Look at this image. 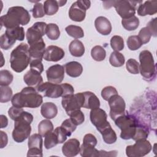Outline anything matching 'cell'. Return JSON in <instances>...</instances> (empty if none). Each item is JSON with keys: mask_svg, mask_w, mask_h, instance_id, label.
<instances>
[{"mask_svg": "<svg viewBox=\"0 0 157 157\" xmlns=\"http://www.w3.org/2000/svg\"><path fill=\"white\" fill-rule=\"evenodd\" d=\"M58 144H59L58 137L54 132L52 131L45 135L44 146L46 149H50Z\"/></svg>", "mask_w": 157, "mask_h": 157, "instance_id": "cell-37", "label": "cell"}, {"mask_svg": "<svg viewBox=\"0 0 157 157\" xmlns=\"http://www.w3.org/2000/svg\"><path fill=\"white\" fill-rule=\"evenodd\" d=\"M1 128H6L8 124V120L4 115H1Z\"/></svg>", "mask_w": 157, "mask_h": 157, "instance_id": "cell-58", "label": "cell"}, {"mask_svg": "<svg viewBox=\"0 0 157 157\" xmlns=\"http://www.w3.org/2000/svg\"><path fill=\"white\" fill-rule=\"evenodd\" d=\"M125 62L124 55L119 52L114 51L111 53L109 57V63L113 67H121Z\"/></svg>", "mask_w": 157, "mask_h": 157, "instance_id": "cell-30", "label": "cell"}, {"mask_svg": "<svg viewBox=\"0 0 157 157\" xmlns=\"http://www.w3.org/2000/svg\"><path fill=\"white\" fill-rule=\"evenodd\" d=\"M139 2L127 0L112 1V7L115 8L117 12L122 19H126L135 15L136 5Z\"/></svg>", "mask_w": 157, "mask_h": 157, "instance_id": "cell-7", "label": "cell"}, {"mask_svg": "<svg viewBox=\"0 0 157 157\" xmlns=\"http://www.w3.org/2000/svg\"><path fill=\"white\" fill-rule=\"evenodd\" d=\"M121 24L123 28L127 31H134L138 28L139 20L136 16L134 15L129 18L122 19Z\"/></svg>", "mask_w": 157, "mask_h": 157, "instance_id": "cell-33", "label": "cell"}, {"mask_svg": "<svg viewBox=\"0 0 157 157\" xmlns=\"http://www.w3.org/2000/svg\"><path fill=\"white\" fill-rule=\"evenodd\" d=\"M118 94L116 88L112 86H107L104 87L101 91V96L105 101H108L112 96Z\"/></svg>", "mask_w": 157, "mask_h": 157, "instance_id": "cell-46", "label": "cell"}, {"mask_svg": "<svg viewBox=\"0 0 157 157\" xmlns=\"http://www.w3.org/2000/svg\"><path fill=\"white\" fill-rule=\"evenodd\" d=\"M23 80L28 86L34 88H37L43 82V78L40 74L31 69L24 75Z\"/></svg>", "mask_w": 157, "mask_h": 157, "instance_id": "cell-21", "label": "cell"}, {"mask_svg": "<svg viewBox=\"0 0 157 157\" xmlns=\"http://www.w3.org/2000/svg\"><path fill=\"white\" fill-rule=\"evenodd\" d=\"M69 50L70 53L75 57L82 56L85 52L84 45L78 39H75L70 43Z\"/></svg>", "mask_w": 157, "mask_h": 157, "instance_id": "cell-27", "label": "cell"}, {"mask_svg": "<svg viewBox=\"0 0 157 157\" xmlns=\"http://www.w3.org/2000/svg\"><path fill=\"white\" fill-rule=\"evenodd\" d=\"M13 76L8 70H1L0 71V85L8 86L13 81Z\"/></svg>", "mask_w": 157, "mask_h": 157, "instance_id": "cell-40", "label": "cell"}, {"mask_svg": "<svg viewBox=\"0 0 157 157\" xmlns=\"http://www.w3.org/2000/svg\"><path fill=\"white\" fill-rule=\"evenodd\" d=\"M5 34L12 40L16 42V40L22 41L25 39V31L22 26H18L11 29H6Z\"/></svg>", "mask_w": 157, "mask_h": 157, "instance_id": "cell-28", "label": "cell"}, {"mask_svg": "<svg viewBox=\"0 0 157 157\" xmlns=\"http://www.w3.org/2000/svg\"><path fill=\"white\" fill-rule=\"evenodd\" d=\"M84 103V95L83 93H78L66 95L62 97L61 105L65 109L67 115L71 112L80 109Z\"/></svg>", "mask_w": 157, "mask_h": 157, "instance_id": "cell-8", "label": "cell"}, {"mask_svg": "<svg viewBox=\"0 0 157 157\" xmlns=\"http://www.w3.org/2000/svg\"><path fill=\"white\" fill-rule=\"evenodd\" d=\"M64 69L66 74L71 77H78L83 72L82 64L77 61H70L65 64Z\"/></svg>", "mask_w": 157, "mask_h": 157, "instance_id": "cell-25", "label": "cell"}, {"mask_svg": "<svg viewBox=\"0 0 157 157\" xmlns=\"http://www.w3.org/2000/svg\"><path fill=\"white\" fill-rule=\"evenodd\" d=\"M53 125L49 119L42 120L38 124V132L42 136L45 137L46 134L53 131Z\"/></svg>", "mask_w": 157, "mask_h": 157, "instance_id": "cell-32", "label": "cell"}, {"mask_svg": "<svg viewBox=\"0 0 157 157\" xmlns=\"http://www.w3.org/2000/svg\"><path fill=\"white\" fill-rule=\"evenodd\" d=\"M40 113L42 116L46 119H52L56 116L58 113V108L53 102H44L41 106Z\"/></svg>", "mask_w": 157, "mask_h": 157, "instance_id": "cell-26", "label": "cell"}, {"mask_svg": "<svg viewBox=\"0 0 157 157\" xmlns=\"http://www.w3.org/2000/svg\"><path fill=\"white\" fill-rule=\"evenodd\" d=\"M29 46V53L31 59L42 60L45 50V44L43 39Z\"/></svg>", "mask_w": 157, "mask_h": 157, "instance_id": "cell-19", "label": "cell"}, {"mask_svg": "<svg viewBox=\"0 0 157 157\" xmlns=\"http://www.w3.org/2000/svg\"><path fill=\"white\" fill-rule=\"evenodd\" d=\"M47 25L45 22L38 21L27 29L26 37L29 45L40 40L45 34Z\"/></svg>", "mask_w": 157, "mask_h": 157, "instance_id": "cell-12", "label": "cell"}, {"mask_svg": "<svg viewBox=\"0 0 157 157\" xmlns=\"http://www.w3.org/2000/svg\"><path fill=\"white\" fill-rule=\"evenodd\" d=\"M33 121V115L26 111H23L20 117L14 121V129L12 134L14 141L21 143L29 137Z\"/></svg>", "mask_w": 157, "mask_h": 157, "instance_id": "cell-4", "label": "cell"}, {"mask_svg": "<svg viewBox=\"0 0 157 157\" xmlns=\"http://www.w3.org/2000/svg\"><path fill=\"white\" fill-rule=\"evenodd\" d=\"M38 92L43 93L45 97L49 98H58L62 97L63 90L61 84L53 83L47 82L41 83L36 88Z\"/></svg>", "mask_w": 157, "mask_h": 157, "instance_id": "cell-13", "label": "cell"}, {"mask_svg": "<svg viewBox=\"0 0 157 157\" xmlns=\"http://www.w3.org/2000/svg\"><path fill=\"white\" fill-rule=\"evenodd\" d=\"M23 111L24 110L23 108L12 105L8 110V115L12 120L15 121L20 117Z\"/></svg>", "mask_w": 157, "mask_h": 157, "instance_id": "cell-49", "label": "cell"}, {"mask_svg": "<svg viewBox=\"0 0 157 157\" xmlns=\"http://www.w3.org/2000/svg\"><path fill=\"white\" fill-rule=\"evenodd\" d=\"M90 1L78 0L74 2L69 10V18L77 22L83 21L86 17V11L90 7Z\"/></svg>", "mask_w": 157, "mask_h": 157, "instance_id": "cell-10", "label": "cell"}, {"mask_svg": "<svg viewBox=\"0 0 157 157\" xmlns=\"http://www.w3.org/2000/svg\"><path fill=\"white\" fill-rule=\"evenodd\" d=\"M58 4H59V6L61 7V6H64V4L67 2V1H58Z\"/></svg>", "mask_w": 157, "mask_h": 157, "instance_id": "cell-59", "label": "cell"}, {"mask_svg": "<svg viewBox=\"0 0 157 157\" xmlns=\"http://www.w3.org/2000/svg\"><path fill=\"white\" fill-rule=\"evenodd\" d=\"M45 34L50 40H57L60 36V31L58 26L55 23H49L47 25Z\"/></svg>", "mask_w": 157, "mask_h": 157, "instance_id": "cell-29", "label": "cell"}, {"mask_svg": "<svg viewBox=\"0 0 157 157\" xmlns=\"http://www.w3.org/2000/svg\"><path fill=\"white\" fill-rule=\"evenodd\" d=\"M48 82L59 84L64 77V67L60 64H55L49 67L46 71Z\"/></svg>", "mask_w": 157, "mask_h": 157, "instance_id": "cell-15", "label": "cell"}, {"mask_svg": "<svg viewBox=\"0 0 157 157\" xmlns=\"http://www.w3.org/2000/svg\"><path fill=\"white\" fill-rule=\"evenodd\" d=\"M148 136V131L145 128H143L141 126L137 125L135 134L132 137V139L136 141L139 139H147Z\"/></svg>", "mask_w": 157, "mask_h": 157, "instance_id": "cell-48", "label": "cell"}, {"mask_svg": "<svg viewBox=\"0 0 157 157\" xmlns=\"http://www.w3.org/2000/svg\"><path fill=\"white\" fill-rule=\"evenodd\" d=\"M127 71L132 74H138L139 72V63L133 58L129 59L126 64Z\"/></svg>", "mask_w": 157, "mask_h": 157, "instance_id": "cell-43", "label": "cell"}, {"mask_svg": "<svg viewBox=\"0 0 157 157\" xmlns=\"http://www.w3.org/2000/svg\"><path fill=\"white\" fill-rule=\"evenodd\" d=\"M31 11L33 13V17L35 18H42L45 15V12L44 9V5L40 2L35 4Z\"/></svg>", "mask_w": 157, "mask_h": 157, "instance_id": "cell-45", "label": "cell"}, {"mask_svg": "<svg viewBox=\"0 0 157 157\" xmlns=\"http://www.w3.org/2000/svg\"><path fill=\"white\" fill-rule=\"evenodd\" d=\"M90 118L91 122L96 126L97 130L103 127L109 122L107 120V115L105 111L99 107L91 109Z\"/></svg>", "mask_w": 157, "mask_h": 157, "instance_id": "cell-16", "label": "cell"}, {"mask_svg": "<svg viewBox=\"0 0 157 157\" xmlns=\"http://www.w3.org/2000/svg\"><path fill=\"white\" fill-rule=\"evenodd\" d=\"M157 12V1H147L139 5L137 14L140 16L152 15Z\"/></svg>", "mask_w": 157, "mask_h": 157, "instance_id": "cell-22", "label": "cell"}, {"mask_svg": "<svg viewBox=\"0 0 157 157\" xmlns=\"http://www.w3.org/2000/svg\"><path fill=\"white\" fill-rule=\"evenodd\" d=\"M107 101L110 107L109 115L112 120L125 113V101L118 94H114Z\"/></svg>", "mask_w": 157, "mask_h": 157, "instance_id": "cell-11", "label": "cell"}, {"mask_svg": "<svg viewBox=\"0 0 157 157\" xmlns=\"http://www.w3.org/2000/svg\"><path fill=\"white\" fill-rule=\"evenodd\" d=\"M65 53L63 48L56 45H49L45 48L43 59L47 61L57 62L64 56Z\"/></svg>", "mask_w": 157, "mask_h": 157, "instance_id": "cell-17", "label": "cell"}, {"mask_svg": "<svg viewBox=\"0 0 157 157\" xmlns=\"http://www.w3.org/2000/svg\"><path fill=\"white\" fill-rule=\"evenodd\" d=\"M53 132L56 134V135L58 137L59 144L64 143L66 140L67 137H68L66 132L64 131V130L63 129V128L61 126L56 127L54 129Z\"/></svg>", "mask_w": 157, "mask_h": 157, "instance_id": "cell-52", "label": "cell"}, {"mask_svg": "<svg viewBox=\"0 0 157 157\" xmlns=\"http://www.w3.org/2000/svg\"><path fill=\"white\" fill-rule=\"evenodd\" d=\"M0 135H1V148H3L7 144L8 137L7 134L2 131H0Z\"/></svg>", "mask_w": 157, "mask_h": 157, "instance_id": "cell-56", "label": "cell"}, {"mask_svg": "<svg viewBox=\"0 0 157 157\" xmlns=\"http://www.w3.org/2000/svg\"><path fill=\"white\" fill-rule=\"evenodd\" d=\"M152 149L150 142L146 139L136 140V143L132 145H128L126 148V155L129 157H141L148 154Z\"/></svg>", "mask_w": 157, "mask_h": 157, "instance_id": "cell-9", "label": "cell"}, {"mask_svg": "<svg viewBox=\"0 0 157 157\" xmlns=\"http://www.w3.org/2000/svg\"><path fill=\"white\" fill-rule=\"evenodd\" d=\"M91 55L94 60L96 61H102L105 58L106 52L102 46L96 45L92 48L91 50Z\"/></svg>", "mask_w": 157, "mask_h": 157, "instance_id": "cell-36", "label": "cell"}, {"mask_svg": "<svg viewBox=\"0 0 157 157\" xmlns=\"http://www.w3.org/2000/svg\"><path fill=\"white\" fill-rule=\"evenodd\" d=\"M139 72L146 80L150 81L156 75V66L151 53L147 50L142 51L139 54Z\"/></svg>", "mask_w": 157, "mask_h": 157, "instance_id": "cell-6", "label": "cell"}, {"mask_svg": "<svg viewBox=\"0 0 157 157\" xmlns=\"http://www.w3.org/2000/svg\"><path fill=\"white\" fill-rule=\"evenodd\" d=\"M61 86L63 88V90L62 97L65 96L66 95L72 94L74 93V89L71 84L67 83H64L61 84Z\"/></svg>", "mask_w": 157, "mask_h": 157, "instance_id": "cell-55", "label": "cell"}, {"mask_svg": "<svg viewBox=\"0 0 157 157\" xmlns=\"http://www.w3.org/2000/svg\"><path fill=\"white\" fill-rule=\"evenodd\" d=\"M11 102L13 106L17 107L37 108L43 102V98L34 87L27 86L23 88L21 92L15 94Z\"/></svg>", "mask_w": 157, "mask_h": 157, "instance_id": "cell-2", "label": "cell"}, {"mask_svg": "<svg viewBox=\"0 0 157 157\" xmlns=\"http://www.w3.org/2000/svg\"><path fill=\"white\" fill-rule=\"evenodd\" d=\"M117 155V151L113 150L110 151H106L105 150H99V156H116Z\"/></svg>", "mask_w": 157, "mask_h": 157, "instance_id": "cell-57", "label": "cell"}, {"mask_svg": "<svg viewBox=\"0 0 157 157\" xmlns=\"http://www.w3.org/2000/svg\"><path fill=\"white\" fill-rule=\"evenodd\" d=\"M127 46L130 50H136L140 48L143 45L138 36L133 35L129 36L127 39Z\"/></svg>", "mask_w": 157, "mask_h": 157, "instance_id": "cell-38", "label": "cell"}, {"mask_svg": "<svg viewBox=\"0 0 157 157\" xmlns=\"http://www.w3.org/2000/svg\"><path fill=\"white\" fill-rule=\"evenodd\" d=\"M110 46L114 51L120 52L123 50L124 47L123 39L120 36H113L110 39Z\"/></svg>", "mask_w": 157, "mask_h": 157, "instance_id": "cell-39", "label": "cell"}, {"mask_svg": "<svg viewBox=\"0 0 157 157\" xmlns=\"http://www.w3.org/2000/svg\"><path fill=\"white\" fill-rule=\"evenodd\" d=\"M114 121L116 126L121 130L120 137L121 139L124 140L132 139L138 125L135 118L125 113L118 117Z\"/></svg>", "mask_w": 157, "mask_h": 157, "instance_id": "cell-5", "label": "cell"}, {"mask_svg": "<svg viewBox=\"0 0 157 157\" xmlns=\"http://www.w3.org/2000/svg\"><path fill=\"white\" fill-rule=\"evenodd\" d=\"M98 131L102 134V139L105 143L107 144H112L117 141V134L115 131L112 128L109 122Z\"/></svg>", "mask_w": 157, "mask_h": 157, "instance_id": "cell-23", "label": "cell"}, {"mask_svg": "<svg viewBox=\"0 0 157 157\" xmlns=\"http://www.w3.org/2000/svg\"><path fill=\"white\" fill-rule=\"evenodd\" d=\"M31 61L29 53V47L21 43L13 49L10 57V67L16 72H21L28 66Z\"/></svg>", "mask_w": 157, "mask_h": 157, "instance_id": "cell-3", "label": "cell"}, {"mask_svg": "<svg viewBox=\"0 0 157 157\" xmlns=\"http://www.w3.org/2000/svg\"><path fill=\"white\" fill-rule=\"evenodd\" d=\"M80 142L77 139H70L62 147V153L67 157H72L80 153Z\"/></svg>", "mask_w": 157, "mask_h": 157, "instance_id": "cell-18", "label": "cell"}, {"mask_svg": "<svg viewBox=\"0 0 157 157\" xmlns=\"http://www.w3.org/2000/svg\"><path fill=\"white\" fill-rule=\"evenodd\" d=\"M31 70L41 74L44 71V66L40 59H32L29 64Z\"/></svg>", "mask_w": 157, "mask_h": 157, "instance_id": "cell-51", "label": "cell"}, {"mask_svg": "<svg viewBox=\"0 0 157 157\" xmlns=\"http://www.w3.org/2000/svg\"><path fill=\"white\" fill-rule=\"evenodd\" d=\"M15 43V42L12 40L5 33L2 34L0 37V47L3 50H9Z\"/></svg>", "mask_w": 157, "mask_h": 157, "instance_id": "cell-47", "label": "cell"}, {"mask_svg": "<svg viewBox=\"0 0 157 157\" xmlns=\"http://www.w3.org/2000/svg\"><path fill=\"white\" fill-rule=\"evenodd\" d=\"M65 31L69 36L76 39L82 38L84 36V32L83 29L78 26L73 25H69L66 27Z\"/></svg>", "mask_w": 157, "mask_h": 157, "instance_id": "cell-34", "label": "cell"}, {"mask_svg": "<svg viewBox=\"0 0 157 157\" xmlns=\"http://www.w3.org/2000/svg\"><path fill=\"white\" fill-rule=\"evenodd\" d=\"M138 37L142 41V44H145L150 41L151 35V33H150L149 30L147 29V28L144 27L140 30V31L139 33Z\"/></svg>", "mask_w": 157, "mask_h": 157, "instance_id": "cell-50", "label": "cell"}, {"mask_svg": "<svg viewBox=\"0 0 157 157\" xmlns=\"http://www.w3.org/2000/svg\"><path fill=\"white\" fill-rule=\"evenodd\" d=\"M80 154L83 157H99V150H97L95 147L82 144L80 146Z\"/></svg>", "mask_w": 157, "mask_h": 157, "instance_id": "cell-31", "label": "cell"}, {"mask_svg": "<svg viewBox=\"0 0 157 157\" xmlns=\"http://www.w3.org/2000/svg\"><path fill=\"white\" fill-rule=\"evenodd\" d=\"M61 126L66 132L67 136H71L72 133L76 129L77 126H76L71 120V118L66 119L61 124Z\"/></svg>", "mask_w": 157, "mask_h": 157, "instance_id": "cell-44", "label": "cell"}, {"mask_svg": "<svg viewBox=\"0 0 157 157\" xmlns=\"http://www.w3.org/2000/svg\"><path fill=\"white\" fill-rule=\"evenodd\" d=\"M98 140L96 137L92 134H86L85 135L83 139V144L86 145H91L93 147H96L97 145Z\"/></svg>", "mask_w": 157, "mask_h": 157, "instance_id": "cell-53", "label": "cell"}, {"mask_svg": "<svg viewBox=\"0 0 157 157\" xmlns=\"http://www.w3.org/2000/svg\"><path fill=\"white\" fill-rule=\"evenodd\" d=\"M83 93L84 95L83 108L93 109L100 107V101L94 93L91 91H85Z\"/></svg>", "mask_w": 157, "mask_h": 157, "instance_id": "cell-24", "label": "cell"}, {"mask_svg": "<svg viewBox=\"0 0 157 157\" xmlns=\"http://www.w3.org/2000/svg\"><path fill=\"white\" fill-rule=\"evenodd\" d=\"M31 19L29 12L21 6H13L10 7L6 15L0 18L1 27L11 29L26 25Z\"/></svg>", "mask_w": 157, "mask_h": 157, "instance_id": "cell-1", "label": "cell"}, {"mask_svg": "<svg viewBox=\"0 0 157 157\" xmlns=\"http://www.w3.org/2000/svg\"><path fill=\"white\" fill-rule=\"evenodd\" d=\"M69 116L70 117L72 121L76 125H80L82 124L85 121V115L80 110V109L75 110L71 112Z\"/></svg>", "mask_w": 157, "mask_h": 157, "instance_id": "cell-42", "label": "cell"}, {"mask_svg": "<svg viewBox=\"0 0 157 157\" xmlns=\"http://www.w3.org/2000/svg\"><path fill=\"white\" fill-rule=\"evenodd\" d=\"M1 94H0V102L1 103L9 102L12 99V90L8 86H0Z\"/></svg>", "mask_w": 157, "mask_h": 157, "instance_id": "cell-41", "label": "cell"}, {"mask_svg": "<svg viewBox=\"0 0 157 157\" xmlns=\"http://www.w3.org/2000/svg\"><path fill=\"white\" fill-rule=\"evenodd\" d=\"M59 4L57 1L47 0L44 1V9L45 14L48 15H53L55 14L59 9Z\"/></svg>", "mask_w": 157, "mask_h": 157, "instance_id": "cell-35", "label": "cell"}, {"mask_svg": "<svg viewBox=\"0 0 157 157\" xmlns=\"http://www.w3.org/2000/svg\"><path fill=\"white\" fill-rule=\"evenodd\" d=\"M42 136L39 134H34L28 137V151L27 156H42Z\"/></svg>", "mask_w": 157, "mask_h": 157, "instance_id": "cell-14", "label": "cell"}, {"mask_svg": "<svg viewBox=\"0 0 157 157\" xmlns=\"http://www.w3.org/2000/svg\"><path fill=\"white\" fill-rule=\"evenodd\" d=\"M94 26L98 33L107 36L112 31V25L110 21L105 17L100 16L96 18L94 21Z\"/></svg>", "mask_w": 157, "mask_h": 157, "instance_id": "cell-20", "label": "cell"}, {"mask_svg": "<svg viewBox=\"0 0 157 157\" xmlns=\"http://www.w3.org/2000/svg\"><path fill=\"white\" fill-rule=\"evenodd\" d=\"M156 20L157 18H155L151 19L147 25V28L149 30L151 35L153 37H156L157 36V31H156Z\"/></svg>", "mask_w": 157, "mask_h": 157, "instance_id": "cell-54", "label": "cell"}]
</instances>
